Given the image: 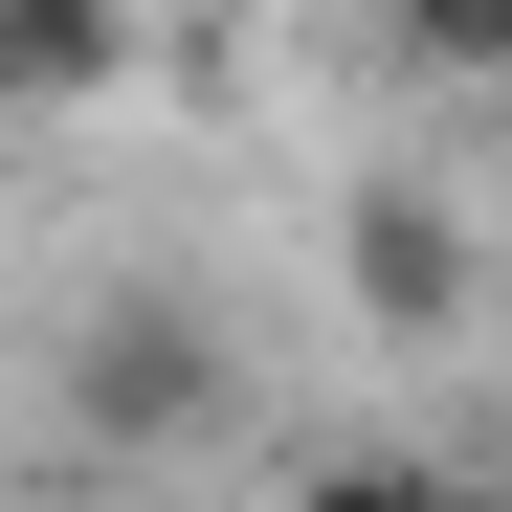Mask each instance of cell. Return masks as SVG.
Here are the masks:
<instances>
[{
  "mask_svg": "<svg viewBox=\"0 0 512 512\" xmlns=\"http://www.w3.org/2000/svg\"><path fill=\"white\" fill-rule=\"evenodd\" d=\"M245 379H223V334H201V290H112L90 334H67V423L90 446H201Z\"/></svg>",
  "mask_w": 512,
  "mask_h": 512,
  "instance_id": "6da1fadb",
  "label": "cell"
},
{
  "mask_svg": "<svg viewBox=\"0 0 512 512\" xmlns=\"http://www.w3.org/2000/svg\"><path fill=\"white\" fill-rule=\"evenodd\" d=\"M334 290H357V334H468V223L423 179H357L334 201Z\"/></svg>",
  "mask_w": 512,
  "mask_h": 512,
  "instance_id": "7a4b0ae2",
  "label": "cell"
},
{
  "mask_svg": "<svg viewBox=\"0 0 512 512\" xmlns=\"http://www.w3.org/2000/svg\"><path fill=\"white\" fill-rule=\"evenodd\" d=\"M290 512H468V468H423V446H334V468H290Z\"/></svg>",
  "mask_w": 512,
  "mask_h": 512,
  "instance_id": "5b68a950",
  "label": "cell"
},
{
  "mask_svg": "<svg viewBox=\"0 0 512 512\" xmlns=\"http://www.w3.org/2000/svg\"><path fill=\"white\" fill-rule=\"evenodd\" d=\"M90 67H112V0H0V90H90Z\"/></svg>",
  "mask_w": 512,
  "mask_h": 512,
  "instance_id": "3957f363",
  "label": "cell"
},
{
  "mask_svg": "<svg viewBox=\"0 0 512 512\" xmlns=\"http://www.w3.org/2000/svg\"><path fill=\"white\" fill-rule=\"evenodd\" d=\"M423 90H512V0H379Z\"/></svg>",
  "mask_w": 512,
  "mask_h": 512,
  "instance_id": "277c9868",
  "label": "cell"
},
{
  "mask_svg": "<svg viewBox=\"0 0 512 512\" xmlns=\"http://www.w3.org/2000/svg\"><path fill=\"white\" fill-rule=\"evenodd\" d=\"M468 512H512V490H468Z\"/></svg>",
  "mask_w": 512,
  "mask_h": 512,
  "instance_id": "8992f818",
  "label": "cell"
}]
</instances>
